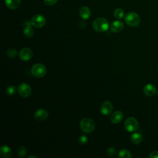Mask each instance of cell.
<instances>
[{
    "mask_svg": "<svg viewBox=\"0 0 158 158\" xmlns=\"http://www.w3.org/2000/svg\"><path fill=\"white\" fill-rule=\"evenodd\" d=\"M125 23L131 27H136L140 23V17L135 12H128L124 17Z\"/></svg>",
    "mask_w": 158,
    "mask_h": 158,
    "instance_id": "obj_1",
    "label": "cell"
},
{
    "mask_svg": "<svg viewBox=\"0 0 158 158\" xmlns=\"http://www.w3.org/2000/svg\"><path fill=\"white\" fill-rule=\"evenodd\" d=\"M92 26L94 30L96 31L103 32L107 30L109 28V22L104 18L98 17L93 21Z\"/></svg>",
    "mask_w": 158,
    "mask_h": 158,
    "instance_id": "obj_2",
    "label": "cell"
},
{
    "mask_svg": "<svg viewBox=\"0 0 158 158\" xmlns=\"http://www.w3.org/2000/svg\"><path fill=\"white\" fill-rule=\"evenodd\" d=\"M80 127L83 132L86 133H90L94 131L95 123L91 118L86 117L81 120L80 122Z\"/></svg>",
    "mask_w": 158,
    "mask_h": 158,
    "instance_id": "obj_3",
    "label": "cell"
},
{
    "mask_svg": "<svg viewBox=\"0 0 158 158\" xmlns=\"http://www.w3.org/2000/svg\"><path fill=\"white\" fill-rule=\"evenodd\" d=\"M32 75L37 78H41L46 73V68L42 64H36L33 65L31 70Z\"/></svg>",
    "mask_w": 158,
    "mask_h": 158,
    "instance_id": "obj_4",
    "label": "cell"
},
{
    "mask_svg": "<svg viewBox=\"0 0 158 158\" xmlns=\"http://www.w3.org/2000/svg\"><path fill=\"white\" fill-rule=\"evenodd\" d=\"M125 129L129 132H133L139 128V123L137 120L132 117L127 118L124 123Z\"/></svg>",
    "mask_w": 158,
    "mask_h": 158,
    "instance_id": "obj_5",
    "label": "cell"
},
{
    "mask_svg": "<svg viewBox=\"0 0 158 158\" xmlns=\"http://www.w3.org/2000/svg\"><path fill=\"white\" fill-rule=\"evenodd\" d=\"M30 22L33 27L41 28L46 24V18L41 14H36L31 19Z\"/></svg>",
    "mask_w": 158,
    "mask_h": 158,
    "instance_id": "obj_6",
    "label": "cell"
},
{
    "mask_svg": "<svg viewBox=\"0 0 158 158\" xmlns=\"http://www.w3.org/2000/svg\"><path fill=\"white\" fill-rule=\"evenodd\" d=\"M31 88L27 83H21L18 86V92L19 94L23 98H28L31 94Z\"/></svg>",
    "mask_w": 158,
    "mask_h": 158,
    "instance_id": "obj_7",
    "label": "cell"
},
{
    "mask_svg": "<svg viewBox=\"0 0 158 158\" xmlns=\"http://www.w3.org/2000/svg\"><path fill=\"white\" fill-rule=\"evenodd\" d=\"M19 57L21 60L23 61H28L30 60L33 57L32 51L27 48H23L19 52Z\"/></svg>",
    "mask_w": 158,
    "mask_h": 158,
    "instance_id": "obj_8",
    "label": "cell"
},
{
    "mask_svg": "<svg viewBox=\"0 0 158 158\" xmlns=\"http://www.w3.org/2000/svg\"><path fill=\"white\" fill-rule=\"evenodd\" d=\"M113 110V106L110 101H104L101 106V112L104 115H110Z\"/></svg>",
    "mask_w": 158,
    "mask_h": 158,
    "instance_id": "obj_9",
    "label": "cell"
},
{
    "mask_svg": "<svg viewBox=\"0 0 158 158\" xmlns=\"http://www.w3.org/2000/svg\"><path fill=\"white\" fill-rule=\"evenodd\" d=\"M143 92L148 96H152L156 93V87L152 83H148L144 86Z\"/></svg>",
    "mask_w": 158,
    "mask_h": 158,
    "instance_id": "obj_10",
    "label": "cell"
},
{
    "mask_svg": "<svg viewBox=\"0 0 158 158\" xmlns=\"http://www.w3.org/2000/svg\"><path fill=\"white\" fill-rule=\"evenodd\" d=\"M34 117L35 119L38 121H43L47 119L48 117V112L46 110L40 109L35 112Z\"/></svg>",
    "mask_w": 158,
    "mask_h": 158,
    "instance_id": "obj_11",
    "label": "cell"
},
{
    "mask_svg": "<svg viewBox=\"0 0 158 158\" xmlns=\"http://www.w3.org/2000/svg\"><path fill=\"white\" fill-rule=\"evenodd\" d=\"M123 117V114L122 111L120 110H117L114 112L110 116V121L112 123H114V124H117L118 123H120Z\"/></svg>",
    "mask_w": 158,
    "mask_h": 158,
    "instance_id": "obj_12",
    "label": "cell"
},
{
    "mask_svg": "<svg viewBox=\"0 0 158 158\" xmlns=\"http://www.w3.org/2000/svg\"><path fill=\"white\" fill-rule=\"evenodd\" d=\"M25 28L23 29V34L28 38H31L34 35V30L32 28V25L30 22H25L24 23Z\"/></svg>",
    "mask_w": 158,
    "mask_h": 158,
    "instance_id": "obj_13",
    "label": "cell"
},
{
    "mask_svg": "<svg viewBox=\"0 0 158 158\" xmlns=\"http://www.w3.org/2000/svg\"><path fill=\"white\" fill-rule=\"evenodd\" d=\"M124 28L123 23L120 20H115L110 25V30L115 33L121 31Z\"/></svg>",
    "mask_w": 158,
    "mask_h": 158,
    "instance_id": "obj_14",
    "label": "cell"
},
{
    "mask_svg": "<svg viewBox=\"0 0 158 158\" xmlns=\"http://www.w3.org/2000/svg\"><path fill=\"white\" fill-rule=\"evenodd\" d=\"M12 151L7 146H2L0 148V156L3 158H9L12 156Z\"/></svg>",
    "mask_w": 158,
    "mask_h": 158,
    "instance_id": "obj_15",
    "label": "cell"
},
{
    "mask_svg": "<svg viewBox=\"0 0 158 158\" xmlns=\"http://www.w3.org/2000/svg\"><path fill=\"white\" fill-rule=\"evenodd\" d=\"M5 3L7 8L15 10L20 7L21 0H6Z\"/></svg>",
    "mask_w": 158,
    "mask_h": 158,
    "instance_id": "obj_16",
    "label": "cell"
},
{
    "mask_svg": "<svg viewBox=\"0 0 158 158\" xmlns=\"http://www.w3.org/2000/svg\"><path fill=\"white\" fill-rule=\"evenodd\" d=\"M79 15L82 19H88L91 15V10L87 6H83L79 10Z\"/></svg>",
    "mask_w": 158,
    "mask_h": 158,
    "instance_id": "obj_17",
    "label": "cell"
},
{
    "mask_svg": "<svg viewBox=\"0 0 158 158\" xmlns=\"http://www.w3.org/2000/svg\"><path fill=\"white\" fill-rule=\"evenodd\" d=\"M131 140L133 143L139 144L143 141V136L139 133H134L131 136Z\"/></svg>",
    "mask_w": 158,
    "mask_h": 158,
    "instance_id": "obj_18",
    "label": "cell"
},
{
    "mask_svg": "<svg viewBox=\"0 0 158 158\" xmlns=\"http://www.w3.org/2000/svg\"><path fill=\"white\" fill-rule=\"evenodd\" d=\"M124 15V12L123 10L120 8H117L114 11V16L117 19H122Z\"/></svg>",
    "mask_w": 158,
    "mask_h": 158,
    "instance_id": "obj_19",
    "label": "cell"
},
{
    "mask_svg": "<svg viewBox=\"0 0 158 158\" xmlns=\"http://www.w3.org/2000/svg\"><path fill=\"white\" fill-rule=\"evenodd\" d=\"M118 156L122 158H131V154L128 150L126 149H123L120 151L118 153Z\"/></svg>",
    "mask_w": 158,
    "mask_h": 158,
    "instance_id": "obj_20",
    "label": "cell"
},
{
    "mask_svg": "<svg viewBox=\"0 0 158 158\" xmlns=\"http://www.w3.org/2000/svg\"><path fill=\"white\" fill-rule=\"evenodd\" d=\"M17 54V51L14 48H9L7 51V55L9 58H14Z\"/></svg>",
    "mask_w": 158,
    "mask_h": 158,
    "instance_id": "obj_21",
    "label": "cell"
},
{
    "mask_svg": "<svg viewBox=\"0 0 158 158\" xmlns=\"http://www.w3.org/2000/svg\"><path fill=\"white\" fill-rule=\"evenodd\" d=\"M15 93V86L10 85L8 86L6 89V93L8 96H12Z\"/></svg>",
    "mask_w": 158,
    "mask_h": 158,
    "instance_id": "obj_22",
    "label": "cell"
},
{
    "mask_svg": "<svg viewBox=\"0 0 158 158\" xmlns=\"http://www.w3.org/2000/svg\"><path fill=\"white\" fill-rule=\"evenodd\" d=\"M17 154L21 157H24L27 154V149L25 146H21L17 149Z\"/></svg>",
    "mask_w": 158,
    "mask_h": 158,
    "instance_id": "obj_23",
    "label": "cell"
},
{
    "mask_svg": "<svg viewBox=\"0 0 158 158\" xmlns=\"http://www.w3.org/2000/svg\"><path fill=\"white\" fill-rule=\"evenodd\" d=\"M78 141L80 144H85L88 142V138L85 135H81L78 138Z\"/></svg>",
    "mask_w": 158,
    "mask_h": 158,
    "instance_id": "obj_24",
    "label": "cell"
},
{
    "mask_svg": "<svg viewBox=\"0 0 158 158\" xmlns=\"http://www.w3.org/2000/svg\"><path fill=\"white\" fill-rule=\"evenodd\" d=\"M107 154L109 156H114L116 154V150L115 148H109L107 150Z\"/></svg>",
    "mask_w": 158,
    "mask_h": 158,
    "instance_id": "obj_25",
    "label": "cell"
},
{
    "mask_svg": "<svg viewBox=\"0 0 158 158\" xmlns=\"http://www.w3.org/2000/svg\"><path fill=\"white\" fill-rule=\"evenodd\" d=\"M58 0H44V2L46 5L48 6H52L56 4Z\"/></svg>",
    "mask_w": 158,
    "mask_h": 158,
    "instance_id": "obj_26",
    "label": "cell"
},
{
    "mask_svg": "<svg viewBox=\"0 0 158 158\" xmlns=\"http://www.w3.org/2000/svg\"><path fill=\"white\" fill-rule=\"evenodd\" d=\"M149 158H158V151H154L151 152L149 155Z\"/></svg>",
    "mask_w": 158,
    "mask_h": 158,
    "instance_id": "obj_27",
    "label": "cell"
},
{
    "mask_svg": "<svg viewBox=\"0 0 158 158\" xmlns=\"http://www.w3.org/2000/svg\"><path fill=\"white\" fill-rule=\"evenodd\" d=\"M31 157H34V158H37L36 156H30L28 157V158H31Z\"/></svg>",
    "mask_w": 158,
    "mask_h": 158,
    "instance_id": "obj_28",
    "label": "cell"
},
{
    "mask_svg": "<svg viewBox=\"0 0 158 158\" xmlns=\"http://www.w3.org/2000/svg\"><path fill=\"white\" fill-rule=\"evenodd\" d=\"M157 95H158V91H157Z\"/></svg>",
    "mask_w": 158,
    "mask_h": 158,
    "instance_id": "obj_29",
    "label": "cell"
}]
</instances>
